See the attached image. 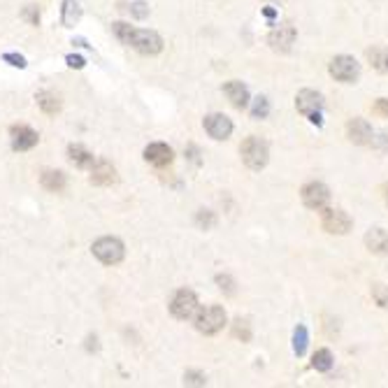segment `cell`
<instances>
[{"label":"cell","instance_id":"cell-1","mask_svg":"<svg viewBox=\"0 0 388 388\" xmlns=\"http://www.w3.org/2000/svg\"><path fill=\"white\" fill-rule=\"evenodd\" d=\"M112 28H114V33H117V38L123 42V45L137 49L140 54H145V56L161 54L163 40H161V35H158V33L133 28V26H128V23H123V21H117V23L112 26Z\"/></svg>","mask_w":388,"mask_h":388},{"label":"cell","instance_id":"cell-2","mask_svg":"<svg viewBox=\"0 0 388 388\" xmlns=\"http://www.w3.org/2000/svg\"><path fill=\"white\" fill-rule=\"evenodd\" d=\"M240 154L249 170H263V167L268 165L270 149H268V142H263L261 137H246L240 147Z\"/></svg>","mask_w":388,"mask_h":388},{"label":"cell","instance_id":"cell-3","mask_svg":"<svg viewBox=\"0 0 388 388\" xmlns=\"http://www.w3.org/2000/svg\"><path fill=\"white\" fill-rule=\"evenodd\" d=\"M91 251L105 266H117V263L123 261V253H126L121 240H117V237H100V240L93 242Z\"/></svg>","mask_w":388,"mask_h":388},{"label":"cell","instance_id":"cell-4","mask_svg":"<svg viewBox=\"0 0 388 388\" xmlns=\"http://www.w3.org/2000/svg\"><path fill=\"white\" fill-rule=\"evenodd\" d=\"M224 325H226V312H224V307H219V305L205 307V310H200L196 316V328L202 335H216Z\"/></svg>","mask_w":388,"mask_h":388},{"label":"cell","instance_id":"cell-5","mask_svg":"<svg viewBox=\"0 0 388 388\" xmlns=\"http://www.w3.org/2000/svg\"><path fill=\"white\" fill-rule=\"evenodd\" d=\"M328 73L342 84H354L360 77V65L358 61L351 56H335L328 65Z\"/></svg>","mask_w":388,"mask_h":388},{"label":"cell","instance_id":"cell-6","mask_svg":"<svg viewBox=\"0 0 388 388\" xmlns=\"http://www.w3.org/2000/svg\"><path fill=\"white\" fill-rule=\"evenodd\" d=\"M170 312H172L174 319H179V321L191 319V316L198 312V295L189 288L177 290L172 298V303H170Z\"/></svg>","mask_w":388,"mask_h":388},{"label":"cell","instance_id":"cell-7","mask_svg":"<svg viewBox=\"0 0 388 388\" xmlns=\"http://www.w3.org/2000/svg\"><path fill=\"white\" fill-rule=\"evenodd\" d=\"M321 226L330 235H347L351 231V216L344 209H325L321 216Z\"/></svg>","mask_w":388,"mask_h":388},{"label":"cell","instance_id":"cell-8","mask_svg":"<svg viewBox=\"0 0 388 388\" xmlns=\"http://www.w3.org/2000/svg\"><path fill=\"white\" fill-rule=\"evenodd\" d=\"M300 196H303V202H305V207H310V209H323L325 205L330 202V191L325 184L321 182H310V184H305L303 191H300Z\"/></svg>","mask_w":388,"mask_h":388},{"label":"cell","instance_id":"cell-9","mask_svg":"<svg viewBox=\"0 0 388 388\" xmlns=\"http://www.w3.org/2000/svg\"><path fill=\"white\" fill-rule=\"evenodd\" d=\"M205 130L211 140H228L233 133V121L226 117V114H209L205 117Z\"/></svg>","mask_w":388,"mask_h":388},{"label":"cell","instance_id":"cell-10","mask_svg":"<svg viewBox=\"0 0 388 388\" xmlns=\"http://www.w3.org/2000/svg\"><path fill=\"white\" fill-rule=\"evenodd\" d=\"M295 108H298L300 114H305V117L319 114L323 110V95L312 91V89H303L295 95Z\"/></svg>","mask_w":388,"mask_h":388},{"label":"cell","instance_id":"cell-11","mask_svg":"<svg viewBox=\"0 0 388 388\" xmlns=\"http://www.w3.org/2000/svg\"><path fill=\"white\" fill-rule=\"evenodd\" d=\"M347 135H349V140L354 145H369L372 142V126L365 121V119H351L349 123H347Z\"/></svg>","mask_w":388,"mask_h":388},{"label":"cell","instance_id":"cell-12","mask_svg":"<svg viewBox=\"0 0 388 388\" xmlns=\"http://www.w3.org/2000/svg\"><path fill=\"white\" fill-rule=\"evenodd\" d=\"M295 38H298V33H295L293 26H279V28H275L268 35V42L279 51H288L290 47H293Z\"/></svg>","mask_w":388,"mask_h":388},{"label":"cell","instance_id":"cell-13","mask_svg":"<svg viewBox=\"0 0 388 388\" xmlns=\"http://www.w3.org/2000/svg\"><path fill=\"white\" fill-rule=\"evenodd\" d=\"M38 133L28 126H14L12 128V147L16 152H28L35 145H38Z\"/></svg>","mask_w":388,"mask_h":388},{"label":"cell","instance_id":"cell-14","mask_svg":"<svg viewBox=\"0 0 388 388\" xmlns=\"http://www.w3.org/2000/svg\"><path fill=\"white\" fill-rule=\"evenodd\" d=\"M145 158H147V163L163 167L167 163H172V149L167 145H163V142H154V145H149L145 149Z\"/></svg>","mask_w":388,"mask_h":388},{"label":"cell","instance_id":"cell-15","mask_svg":"<svg viewBox=\"0 0 388 388\" xmlns=\"http://www.w3.org/2000/svg\"><path fill=\"white\" fill-rule=\"evenodd\" d=\"M224 93L228 95V100L233 103V108H237V110H244L246 105H249V89L242 84V82H228L226 86H224Z\"/></svg>","mask_w":388,"mask_h":388},{"label":"cell","instance_id":"cell-16","mask_svg":"<svg viewBox=\"0 0 388 388\" xmlns=\"http://www.w3.org/2000/svg\"><path fill=\"white\" fill-rule=\"evenodd\" d=\"M117 179V170L108 163V161H93L91 165V184H98V187H108Z\"/></svg>","mask_w":388,"mask_h":388},{"label":"cell","instance_id":"cell-17","mask_svg":"<svg viewBox=\"0 0 388 388\" xmlns=\"http://www.w3.org/2000/svg\"><path fill=\"white\" fill-rule=\"evenodd\" d=\"M365 246L377 256H386L388 253V233L384 228H372V231H367Z\"/></svg>","mask_w":388,"mask_h":388},{"label":"cell","instance_id":"cell-18","mask_svg":"<svg viewBox=\"0 0 388 388\" xmlns=\"http://www.w3.org/2000/svg\"><path fill=\"white\" fill-rule=\"evenodd\" d=\"M40 184L51 193H61L65 189V174L63 172H54V170H47L45 174L40 177Z\"/></svg>","mask_w":388,"mask_h":388},{"label":"cell","instance_id":"cell-19","mask_svg":"<svg viewBox=\"0 0 388 388\" xmlns=\"http://www.w3.org/2000/svg\"><path fill=\"white\" fill-rule=\"evenodd\" d=\"M367 61L379 73H388V49L386 47H372L367 49Z\"/></svg>","mask_w":388,"mask_h":388},{"label":"cell","instance_id":"cell-20","mask_svg":"<svg viewBox=\"0 0 388 388\" xmlns=\"http://www.w3.org/2000/svg\"><path fill=\"white\" fill-rule=\"evenodd\" d=\"M82 19V5L79 0H63V26H75Z\"/></svg>","mask_w":388,"mask_h":388},{"label":"cell","instance_id":"cell-21","mask_svg":"<svg viewBox=\"0 0 388 388\" xmlns=\"http://www.w3.org/2000/svg\"><path fill=\"white\" fill-rule=\"evenodd\" d=\"M68 156H70V161H73L77 167H91L93 165V154L91 152H86L84 147H79V145H73L68 149Z\"/></svg>","mask_w":388,"mask_h":388},{"label":"cell","instance_id":"cell-22","mask_svg":"<svg viewBox=\"0 0 388 388\" xmlns=\"http://www.w3.org/2000/svg\"><path fill=\"white\" fill-rule=\"evenodd\" d=\"M35 100H38V105L42 108V112L45 114H56L61 110V103H58V95L51 93V91H40L38 95H35Z\"/></svg>","mask_w":388,"mask_h":388},{"label":"cell","instance_id":"cell-23","mask_svg":"<svg viewBox=\"0 0 388 388\" xmlns=\"http://www.w3.org/2000/svg\"><path fill=\"white\" fill-rule=\"evenodd\" d=\"M332 363H335V360H332V354L328 349H319L312 358V367L319 369V372H328V369L332 367Z\"/></svg>","mask_w":388,"mask_h":388},{"label":"cell","instance_id":"cell-24","mask_svg":"<svg viewBox=\"0 0 388 388\" xmlns=\"http://www.w3.org/2000/svg\"><path fill=\"white\" fill-rule=\"evenodd\" d=\"M307 342H310V335H307V328H305V325H298L295 332H293V351H295L298 356H305Z\"/></svg>","mask_w":388,"mask_h":388},{"label":"cell","instance_id":"cell-25","mask_svg":"<svg viewBox=\"0 0 388 388\" xmlns=\"http://www.w3.org/2000/svg\"><path fill=\"white\" fill-rule=\"evenodd\" d=\"M251 114H253V119H266L268 114H270V103L268 98H256L253 100V108H251Z\"/></svg>","mask_w":388,"mask_h":388},{"label":"cell","instance_id":"cell-26","mask_svg":"<svg viewBox=\"0 0 388 388\" xmlns=\"http://www.w3.org/2000/svg\"><path fill=\"white\" fill-rule=\"evenodd\" d=\"M233 335L237 340H242V342H249L251 340V328H249V323L242 321V319H237L233 323Z\"/></svg>","mask_w":388,"mask_h":388},{"label":"cell","instance_id":"cell-27","mask_svg":"<svg viewBox=\"0 0 388 388\" xmlns=\"http://www.w3.org/2000/svg\"><path fill=\"white\" fill-rule=\"evenodd\" d=\"M372 298H374V303L379 307H384V310H388V286L384 284H374L372 286Z\"/></svg>","mask_w":388,"mask_h":388},{"label":"cell","instance_id":"cell-28","mask_svg":"<svg viewBox=\"0 0 388 388\" xmlns=\"http://www.w3.org/2000/svg\"><path fill=\"white\" fill-rule=\"evenodd\" d=\"M196 224L202 228V231H209V228H214V224H216V216L211 214V211H198V216H196Z\"/></svg>","mask_w":388,"mask_h":388},{"label":"cell","instance_id":"cell-29","mask_svg":"<svg viewBox=\"0 0 388 388\" xmlns=\"http://www.w3.org/2000/svg\"><path fill=\"white\" fill-rule=\"evenodd\" d=\"M184 384H187V386H205V384H207V379H205V374L193 372V369H189V372L184 374Z\"/></svg>","mask_w":388,"mask_h":388},{"label":"cell","instance_id":"cell-30","mask_svg":"<svg viewBox=\"0 0 388 388\" xmlns=\"http://www.w3.org/2000/svg\"><path fill=\"white\" fill-rule=\"evenodd\" d=\"M21 16H23V19L28 21V23H33V26H38V23H40V12H38V7H35V5L23 7Z\"/></svg>","mask_w":388,"mask_h":388},{"label":"cell","instance_id":"cell-31","mask_svg":"<svg viewBox=\"0 0 388 388\" xmlns=\"http://www.w3.org/2000/svg\"><path fill=\"white\" fill-rule=\"evenodd\" d=\"M216 284H219V288H221V290H226L228 295L235 293V281L228 277V275H219L216 277Z\"/></svg>","mask_w":388,"mask_h":388},{"label":"cell","instance_id":"cell-32","mask_svg":"<svg viewBox=\"0 0 388 388\" xmlns=\"http://www.w3.org/2000/svg\"><path fill=\"white\" fill-rule=\"evenodd\" d=\"M372 145L374 149H379V152H388V130H384V133H379L377 137L372 135Z\"/></svg>","mask_w":388,"mask_h":388},{"label":"cell","instance_id":"cell-33","mask_svg":"<svg viewBox=\"0 0 388 388\" xmlns=\"http://www.w3.org/2000/svg\"><path fill=\"white\" fill-rule=\"evenodd\" d=\"M130 14H133L135 19H145V16H149L147 3H133V5H130Z\"/></svg>","mask_w":388,"mask_h":388},{"label":"cell","instance_id":"cell-34","mask_svg":"<svg viewBox=\"0 0 388 388\" xmlns=\"http://www.w3.org/2000/svg\"><path fill=\"white\" fill-rule=\"evenodd\" d=\"M374 114H379V117H386L388 119V98H379L377 103H374Z\"/></svg>","mask_w":388,"mask_h":388},{"label":"cell","instance_id":"cell-35","mask_svg":"<svg viewBox=\"0 0 388 388\" xmlns=\"http://www.w3.org/2000/svg\"><path fill=\"white\" fill-rule=\"evenodd\" d=\"M3 58H5L10 65H14V68H26V58L19 56V54H5Z\"/></svg>","mask_w":388,"mask_h":388},{"label":"cell","instance_id":"cell-36","mask_svg":"<svg viewBox=\"0 0 388 388\" xmlns=\"http://www.w3.org/2000/svg\"><path fill=\"white\" fill-rule=\"evenodd\" d=\"M65 61H68V65H70V68H77V70H82V68L86 65V61H84L82 56H75V54H70Z\"/></svg>","mask_w":388,"mask_h":388},{"label":"cell","instance_id":"cell-37","mask_svg":"<svg viewBox=\"0 0 388 388\" xmlns=\"http://www.w3.org/2000/svg\"><path fill=\"white\" fill-rule=\"evenodd\" d=\"M386 202H388V189H386Z\"/></svg>","mask_w":388,"mask_h":388}]
</instances>
